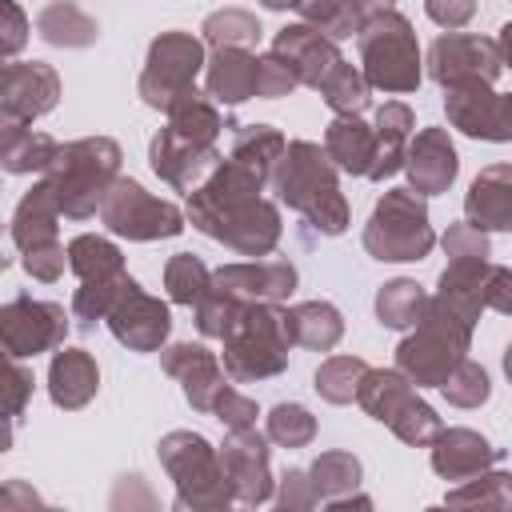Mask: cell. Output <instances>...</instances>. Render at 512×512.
<instances>
[{
	"label": "cell",
	"mask_w": 512,
	"mask_h": 512,
	"mask_svg": "<svg viewBox=\"0 0 512 512\" xmlns=\"http://www.w3.org/2000/svg\"><path fill=\"white\" fill-rule=\"evenodd\" d=\"M264 180L220 156V164L188 192L184 220L204 232L208 240L232 248L236 256H272L284 224H280V204L264 196Z\"/></svg>",
	"instance_id": "obj_1"
},
{
	"label": "cell",
	"mask_w": 512,
	"mask_h": 512,
	"mask_svg": "<svg viewBox=\"0 0 512 512\" xmlns=\"http://www.w3.org/2000/svg\"><path fill=\"white\" fill-rule=\"evenodd\" d=\"M268 184L276 200L300 212L320 236H340L352 220L348 200L340 192V172L316 140H288Z\"/></svg>",
	"instance_id": "obj_2"
},
{
	"label": "cell",
	"mask_w": 512,
	"mask_h": 512,
	"mask_svg": "<svg viewBox=\"0 0 512 512\" xmlns=\"http://www.w3.org/2000/svg\"><path fill=\"white\" fill-rule=\"evenodd\" d=\"M220 364L232 384H256L272 380L288 368L292 356V332H288V308L280 300H256L236 312V320L220 336Z\"/></svg>",
	"instance_id": "obj_3"
},
{
	"label": "cell",
	"mask_w": 512,
	"mask_h": 512,
	"mask_svg": "<svg viewBox=\"0 0 512 512\" xmlns=\"http://www.w3.org/2000/svg\"><path fill=\"white\" fill-rule=\"evenodd\" d=\"M120 144L112 136H80L56 148L48 168L40 172L60 204V216L68 220H92L100 212V200L108 184L120 176Z\"/></svg>",
	"instance_id": "obj_4"
},
{
	"label": "cell",
	"mask_w": 512,
	"mask_h": 512,
	"mask_svg": "<svg viewBox=\"0 0 512 512\" xmlns=\"http://www.w3.org/2000/svg\"><path fill=\"white\" fill-rule=\"evenodd\" d=\"M356 48H360V76L368 80V88L388 92V96H404L416 92L424 80V56H420V40L412 32V20L396 8H380L368 12L356 28Z\"/></svg>",
	"instance_id": "obj_5"
},
{
	"label": "cell",
	"mask_w": 512,
	"mask_h": 512,
	"mask_svg": "<svg viewBox=\"0 0 512 512\" xmlns=\"http://www.w3.org/2000/svg\"><path fill=\"white\" fill-rule=\"evenodd\" d=\"M472 328L476 324L456 316L440 296H428L420 320L396 344V372H404L412 388H440V380L468 356Z\"/></svg>",
	"instance_id": "obj_6"
},
{
	"label": "cell",
	"mask_w": 512,
	"mask_h": 512,
	"mask_svg": "<svg viewBox=\"0 0 512 512\" xmlns=\"http://www.w3.org/2000/svg\"><path fill=\"white\" fill-rule=\"evenodd\" d=\"M156 456L176 488V508L180 512H224L232 500V488H228V476L220 468V456L216 448L200 436V432H188V428H176V432H164L160 444H156Z\"/></svg>",
	"instance_id": "obj_7"
},
{
	"label": "cell",
	"mask_w": 512,
	"mask_h": 512,
	"mask_svg": "<svg viewBox=\"0 0 512 512\" xmlns=\"http://www.w3.org/2000/svg\"><path fill=\"white\" fill-rule=\"evenodd\" d=\"M432 244L436 232L424 196H416L412 188H388L364 224V252L384 264H412L424 260Z\"/></svg>",
	"instance_id": "obj_8"
},
{
	"label": "cell",
	"mask_w": 512,
	"mask_h": 512,
	"mask_svg": "<svg viewBox=\"0 0 512 512\" xmlns=\"http://www.w3.org/2000/svg\"><path fill=\"white\" fill-rule=\"evenodd\" d=\"M204 40L184 32V28H168L160 32L152 44H148V56H144V72L136 80V92L148 108L156 112H172L184 96L196 92V76L204 72Z\"/></svg>",
	"instance_id": "obj_9"
},
{
	"label": "cell",
	"mask_w": 512,
	"mask_h": 512,
	"mask_svg": "<svg viewBox=\"0 0 512 512\" xmlns=\"http://www.w3.org/2000/svg\"><path fill=\"white\" fill-rule=\"evenodd\" d=\"M100 224L112 232V236H124V240H140V244H152V240H172L184 232V212L172 204V200H160L152 196L140 180L132 176H116L100 200Z\"/></svg>",
	"instance_id": "obj_10"
},
{
	"label": "cell",
	"mask_w": 512,
	"mask_h": 512,
	"mask_svg": "<svg viewBox=\"0 0 512 512\" xmlns=\"http://www.w3.org/2000/svg\"><path fill=\"white\" fill-rule=\"evenodd\" d=\"M508 32L512 24L500 28V36H472V32H444L428 48V76L448 88L464 80H484L496 84L508 64Z\"/></svg>",
	"instance_id": "obj_11"
},
{
	"label": "cell",
	"mask_w": 512,
	"mask_h": 512,
	"mask_svg": "<svg viewBox=\"0 0 512 512\" xmlns=\"http://www.w3.org/2000/svg\"><path fill=\"white\" fill-rule=\"evenodd\" d=\"M68 336V312L56 300L16 296L0 304V352L16 360H32L40 352L60 348Z\"/></svg>",
	"instance_id": "obj_12"
},
{
	"label": "cell",
	"mask_w": 512,
	"mask_h": 512,
	"mask_svg": "<svg viewBox=\"0 0 512 512\" xmlns=\"http://www.w3.org/2000/svg\"><path fill=\"white\" fill-rule=\"evenodd\" d=\"M268 452H272V448H268V436H264L256 424H248V428H228V436H224V444L216 448V456H220V468H224V476H228V488H232V500H236V504L256 508V504L272 500L276 480H272Z\"/></svg>",
	"instance_id": "obj_13"
},
{
	"label": "cell",
	"mask_w": 512,
	"mask_h": 512,
	"mask_svg": "<svg viewBox=\"0 0 512 512\" xmlns=\"http://www.w3.org/2000/svg\"><path fill=\"white\" fill-rule=\"evenodd\" d=\"M104 324L128 352H160L172 332V312L160 296H152L136 280H128L124 292L116 296V304L108 308Z\"/></svg>",
	"instance_id": "obj_14"
},
{
	"label": "cell",
	"mask_w": 512,
	"mask_h": 512,
	"mask_svg": "<svg viewBox=\"0 0 512 512\" xmlns=\"http://www.w3.org/2000/svg\"><path fill=\"white\" fill-rule=\"evenodd\" d=\"M444 116L456 132L472 140H492L504 144L512 140V120H508V96L496 92L484 80H464L444 88Z\"/></svg>",
	"instance_id": "obj_15"
},
{
	"label": "cell",
	"mask_w": 512,
	"mask_h": 512,
	"mask_svg": "<svg viewBox=\"0 0 512 512\" xmlns=\"http://www.w3.org/2000/svg\"><path fill=\"white\" fill-rule=\"evenodd\" d=\"M148 164L168 188L188 196L220 164V144H196V140H188V136H180L176 128L164 124L148 144Z\"/></svg>",
	"instance_id": "obj_16"
},
{
	"label": "cell",
	"mask_w": 512,
	"mask_h": 512,
	"mask_svg": "<svg viewBox=\"0 0 512 512\" xmlns=\"http://www.w3.org/2000/svg\"><path fill=\"white\" fill-rule=\"evenodd\" d=\"M212 288L228 292L240 304H256V300H288L296 292V264L280 260V256H256V260H236V264H220L208 280Z\"/></svg>",
	"instance_id": "obj_17"
},
{
	"label": "cell",
	"mask_w": 512,
	"mask_h": 512,
	"mask_svg": "<svg viewBox=\"0 0 512 512\" xmlns=\"http://www.w3.org/2000/svg\"><path fill=\"white\" fill-rule=\"evenodd\" d=\"M400 168H404L408 188L416 196L448 192L456 184V172H460V156H456V144H452L448 128H420V132H412Z\"/></svg>",
	"instance_id": "obj_18"
},
{
	"label": "cell",
	"mask_w": 512,
	"mask_h": 512,
	"mask_svg": "<svg viewBox=\"0 0 512 512\" xmlns=\"http://www.w3.org/2000/svg\"><path fill=\"white\" fill-rule=\"evenodd\" d=\"M160 368L180 384L184 400L196 408V412H212V400L220 396V388L228 384V372L220 364L216 352H208L204 344H192V340H180V344H168L160 348Z\"/></svg>",
	"instance_id": "obj_19"
},
{
	"label": "cell",
	"mask_w": 512,
	"mask_h": 512,
	"mask_svg": "<svg viewBox=\"0 0 512 512\" xmlns=\"http://www.w3.org/2000/svg\"><path fill=\"white\" fill-rule=\"evenodd\" d=\"M272 52L292 68L296 84H304V88H316V84L324 80V72L344 60V56H340V44L328 40L324 32H316V28L304 24V20H300V24H284V28L276 32V40H272Z\"/></svg>",
	"instance_id": "obj_20"
},
{
	"label": "cell",
	"mask_w": 512,
	"mask_h": 512,
	"mask_svg": "<svg viewBox=\"0 0 512 512\" xmlns=\"http://www.w3.org/2000/svg\"><path fill=\"white\" fill-rule=\"evenodd\" d=\"M428 448H432V472L448 484H460L500 460V448H492L488 436H480L476 428H440Z\"/></svg>",
	"instance_id": "obj_21"
},
{
	"label": "cell",
	"mask_w": 512,
	"mask_h": 512,
	"mask_svg": "<svg viewBox=\"0 0 512 512\" xmlns=\"http://www.w3.org/2000/svg\"><path fill=\"white\" fill-rule=\"evenodd\" d=\"M60 100V76L52 64L44 60H24V64H8V80L0 92V104L8 112H16L20 120H40L56 108Z\"/></svg>",
	"instance_id": "obj_22"
},
{
	"label": "cell",
	"mask_w": 512,
	"mask_h": 512,
	"mask_svg": "<svg viewBox=\"0 0 512 512\" xmlns=\"http://www.w3.org/2000/svg\"><path fill=\"white\" fill-rule=\"evenodd\" d=\"M100 392V368L96 356L88 348H52V364H48V396L56 408L76 412L84 408L92 396Z\"/></svg>",
	"instance_id": "obj_23"
},
{
	"label": "cell",
	"mask_w": 512,
	"mask_h": 512,
	"mask_svg": "<svg viewBox=\"0 0 512 512\" xmlns=\"http://www.w3.org/2000/svg\"><path fill=\"white\" fill-rule=\"evenodd\" d=\"M464 220L480 232L512 228V164H488L464 196Z\"/></svg>",
	"instance_id": "obj_24"
},
{
	"label": "cell",
	"mask_w": 512,
	"mask_h": 512,
	"mask_svg": "<svg viewBox=\"0 0 512 512\" xmlns=\"http://www.w3.org/2000/svg\"><path fill=\"white\" fill-rule=\"evenodd\" d=\"M204 96L212 104H244L256 96V52L252 48H212L204 60Z\"/></svg>",
	"instance_id": "obj_25"
},
{
	"label": "cell",
	"mask_w": 512,
	"mask_h": 512,
	"mask_svg": "<svg viewBox=\"0 0 512 512\" xmlns=\"http://www.w3.org/2000/svg\"><path fill=\"white\" fill-rule=\"evenodd\" d=\"M416 132V116L404 100H384L376 108V120H372V164H368V180H388L400 172L404 164V148H408V136Z\"/></svg>",
	"instance_id": "obj_26"
},
{
	"label": "cell",
	"mask_w": 512,
	"mask_h": 512,
	"mask_svg": "<svg viewBox=\"0 0 512 512\" xmlns=\"http://www.w3.org/2000/svg\"><path fill=\"white\" fill-rule=\"evenodd\" d=\"M56 220H60L56 192H52V184L40 176V180L16 200V212H12V220H8V232H12L16 252H28V248H40V244L60 240V236H56Z\"/></svg>",
	"instance_id": "obj_27"
},
{
	"label": "cell",
	"mask_w": 512,
	"mask_h": 512,
	"mask_svg": "<svg viewBox=\"0 0 512 512\" xmlns=\"http://www.w3.org/2000/svg\"><path fill=\"white\" fill-rule=\"evenodd\" d=\"M372 124H364L360 116H336L328 128H324V152L328 160L336 164V172L344 176H368V164H372Z\"/></svg>",
	"instance_id": "obj_28"
},
{
	"label": "cell",
	"mask_w": 512,
	"mask_h": 512,
	"mask_svg": "<svg viewBox=\"0 0 512 512\" xmlns=\"http://www.w3.org/2000/svg\"><path fill=\"white\" fill-rule=\"evenodd\" d=\"M484 276H488V260H448L432 296H440L456 316L476 324L480 312H488L484 308Z\"/></svg>",
	"instance_id": "obj_29"
},
{
	"label": "cell",
	"mask_w": 512,
	"mask_h": 512,
	"mask_svg": "<svg viewBox=\"0 0 512 512\" xmlns=\"http://www.w3.org/2000/svg\"><path fill=\"white\" fill-rule=\"evenodd\" d=\"M36 32L52 48H92L100 40V24L76 0H52V4H44L40 16H36Z\"/></svg>",
	"instance_id": "obj_30"
},
{
	"label": "cell",
	"mask_w": 512,
	"mask_h": 512,
	"mask_svg": "<svg viewBox=\"0 0 512 512\" xmlns=\"http://www.w3.org/2000/svg\"><path fill=\"white\" fill-rule=\"evenodd\" d=\"M284 144H288L284 132L272 128V124H236L228 160L268 184V180H272V168H276V160H280V152H284Z\"/></svg>",
	"instance_id": "obj_31"
},
{
	"label": "cell",
	"mask_w": 512,
	"mask_h": 512,
	"mask_svg": "<svg viewBox=\"0 0 512 512\" xmlns=\"http://www.w3.org/2000/svg\"><path fill=\"white\" fill-rule=\"evenodd\" d=\"M288 332H292V344H300V348L332 352L344 336V316L328 300H304V304L288 308Z\"/></svg>",
	"instance_id": "obj_32"
},
{
	"label": "cell",
	"mask_w": 512,
	"mask_h": 512,
	"mask_svg": "<svg viewBox=\"0 0 512 512\" xmlns=\"http://www.w3.org/2000/svg\"><path fill=\"white\" fill-rule=\"evenodd\" d=\"M412 396H416V388H412L408 376L396 372V368H368V372L360 376V388H356V404H360L372 420H380V424H388Z\"/></svg>",
	"instance_id": "obj_33"
},
{
	"label": "cell",
	"mask_w": 512,
	"mask_h": 512,
	"mask_svg": "<svg viewBox=\"0 0 512 512\" xmlns=\"http://www.w3.org/2000/svg\"><path fill=\"white\" fill-rule=\"evenodd\" d=\"M304 472H308V484H312V492H316L320 504H332V500H340V496L360 492V480H364L360 460H356L352 452H344V448L320 452Z\"/></svg>",
	"instance_id": "obj_34"
},
{
	"label": "cell",
	"mask_w": 512,
	"mask_h": 512,
	"mask_svg": "<svg viewBox=\"0 0 512 512\" xmlns=\"http://www.w3.org/2000/svg\"><path fill=\"white\" fill-rule=\"evenodd\" d=\"M64 252H68V268H72L80 280H104V276L128 272V268H124V252H120L108 236H96V232L72 236Z\"/></svg>",
	"instance_id": "obj_35"
},
{
	"label": "cell",
	"mask_w": 512,
	"mask_h": 512,
	"mask_svg": "<svg viewBox=\"0 0 512 512\" xmlns=\"http://www.w3.org/2000/svg\"><path fill=\"white\" fill-rule=\"evenodd\" d=\"M316 92H320V100H324L336 116H360V112L368 108V100H372L368 80H364L360 68L348 64V60L332 64V68L324 72V80L316 84Z\"/></svg>",
	"instance_id": "obj_36"
},
{
	"label": "cell",
	"mask_w": 512,
	"mask_h": 512,
	"mask_svg": "<svg viewBox=\"0 0 512 512\" xmlns=\"http://www.w3.org/2000/svg\"><path fill=\"white\" fill-rule=\"evenodd\" d=\"M424 304H428V292H424L416 280L396 276V280L380 284V292H376V320H380L384 328L408 332V328L420 320Z\"/></svg>",
	"instance_id": "obj_37"
},
{
	"label": "cell",
	"mask_w": 512,
	"mask_h": 512,
	"mask_svg": "<svg viewBox=\"0 0 512 512\" xmlns=\"http://www.w3.org/2000/svg\"><path fill=\"white\" fill-rule=\"evenodd\" d=\"M260 20L248 8H220L212 16H204L200 24V40L204 48H252L260 44Z\"/></svg>",
	"instance_id": "obj_38"
},
{
	"label": "cell",
	"mask_w": 512,
	"mask_h": 512,
	"mask_svg": "<svg viewBox=\"0 0 512 512\" xmlns=\"http://www.w3.org/2000/svg\"><path fill=\"white\" fill-rule=\"evenodd\" d=\"M444 504L448 508H508L512 504V476L496 472V468H484V472L452 484Z\"/></svg>",
	"instance_id": "obj_39"
},
{
	"label": "cell",
	"mask_w": 512,
	"mask_h": 512,
	"mask_svg": "<svg viewBox=\"0 0 512 512\" xmlns=\"http://www.w3.org/2000/svg\"><path fill=\"white\" fill-rule=\"evenodd\" d=\"M292 8L300 12L304 24H312L316 32H324L336 44L348 40V36H356V28L364 20V12L356 8V0H296Z\"/></svg>",
	"instance_id": "obj_40"
},
{
	"label": "cell",
	"mask_w": 512,
	"mask_h": 512,
	"mask_svg": "<svg viewBox=\"0 0 512 512\" xmlns=\"http://www.w3.org/2000/svg\"><path fill=\"white\" fill-rule=\"evenodd\" d=\"M208 280H212V268H208L200 256H192V252H176V256H168V264H164V292H168L172 304L192 308V304L204 296Z\"/></svg>",
	"instance_id": "obj_41"
},
{
	"label": "cell",
	"mask_w": 512,
	"mask_h": 512,
	"mask_svg": "<svg viewBox=\"0 0 512 512\" xmlns=\"http://www.w3.org/2000/svg\"><path fill=\"white\" fill-rule=\"evenodd\" d=\"M364 372H368V364H364L360 356H328V360L316 368L312 388H316L320 400H328V404H352Z\"/></svg>",
	"instance_id": "obj_42"
},
{
	"label": "cell",
	"mask_w": 512,
	"mask_h": 512,
	"mask_svg": "<svg viewBox=\"0 0 512 512\" xmlns=\"http://www.w3.org/2000/svg\"><path fill=\"white\" fill-rule=\"evenodd\" d=\"M264 436L280 448H308L316 440V416L304 404H276L264 416Z\"/></svg>",
	"instance_id": "obj_43"
},
{
	"label": "cell",
	"mask_w": 512,
	"mask_h": 512,
	"mask_svg": "<svg viewBox=\"0 0 512 512\" xmlns=\"http://www.w3.org/2000/svg\"><path fill=\"white\" fill-rule=\"evenodd\" d=\"M128 280H132L128 272L104 276V280H80V288H76V296H72V316H76L84 328H96V324L108 316V308L116 304V296L124 292Z\"/></svg>",
	"instance_id": "obj_44"
},
{
	"label": "cell",
	"mask_w": 512,
	"mask_h": 512,
	"mask_svg": "<svg viewBox=\"0 0 512 512\" xmlns=\"http://www.w3.org/2000/svg\"><path fill=\"white\" fill-rule=\"evenodd\" d=\"M440 392H444V400L456 404V408H480V404L492 396V380H488L484 364H476V360L464 356V360L440 380Z\"/></svg>",
	"instance_id": "obj_45"
},
{
	"label": "cell",
	"mask_w": 512,
	"mask_h": 512,
	"mask_svg": "<svg viewBox=\"0 0 512 512\" xmlns=\"http://www.w3.org/2000/svg\"><path fill=\"white\" fill-rule=\"evenodd\" d=\"M32 388H36L32 368H24L16 356L0 352V420L12 424L16 416H24V408L32 400Z\"/></svg>",
	"instance_id": "obj_46"
},
{
	"label": "cell",
	"mask_w": 512,
	"mask_h": 512,
	"mask_svg": "<svg viewBox=\"0 0 512 512\" xmlns=\"http://www.w3.org/2000/svg\"><path fill=\"white\" fill-rule=\"evenodd\" d=\"M388 428L404 440V444H412V448H428L432 444V436L444 428L440 424V416H436V408L428 404V400H420V396H412L392 420H388Z\"/></svg>",
	"instance_id": "obj_47"
},
{
	"label": "cell",
	"mask_w": 512,
	"mask_h": 512,
	"mask_svg": "<svg viewBox=\"0 0 512 512\" xmlns=\"http://www.w3.org/2000/svg\"><path fill=\"white\" fill-rule=\"evenodd\" d=\"M56 140L48 136V132H28L24 140H20V148L0 164L4 172H12V176H32V172H44L48 168V160L56 156Z\"/></svg>",
	"instance_id": "obj_48"
},
{
	"label": "cell",
	"mask_w": 512,
	"mask_h": 512,
	"mask_svg": "<svg viewBox=\"0 0 512 512\" xmlns=\"http://www.w3.org/2000/svg\"><path fill=\"white\" fill-rule=\"evenodd\" d=\"M300 84L292 76V68L276 56V52H260L256 56V96L260 100H280V96H292Z\"/></svg>",
	"instance_id": "obj_49"
},
{
	"label": "cell",
	"mask_w": 512,
	"mask_h": 512,
	"mask_svg": "<svg viewBox=\"0 0 512 512\" xmlns=\"http://www.w3.org/2000/svg\"><path fill=\"white\" fill-rule=\"evenodd\" d=\"M20 264H24V272H28L32 280L56 284V280L64 276V268H68V252H64L60 240H52V244H40V248L20 252Z\"/></svg>",
	"instance_id": "obj_50"
},
{
	"label": "cell",
	"mask_w": 512,
	"mask_h": 512,
	"mask_svg": "<svg viewBox=\"0 0 512 512\" xmlns=\"http://www.w3.org/2000/svg\"><path fill=\"white\" fill-rule=\"evenodd\" d=\"M208 416H216L224 428H248V424H256L260 408H256V400H252V396H244L240 388L224 384V388H220V396L212 400V412H208Z\"/></svg>",
	"instance_id": "obj_51"
},
{
	"label": "cell",
	"mask_w": 512,
	"mask_h": 512,
	"mask_svg": "<svg viewBox=\"0 0 512 512\" xmlns=\"http://www.w3.org/2000/svg\"><path fill=\"white\" fill-rule=\"evenodd\" d=\"M440 244H444L448 260H488V256H492V252H488V232H480V228L468 224V220L452 224Z\"/></svg>",
	"instance_id": "obj_52"
},
{
	"label": "cell",
	"mask_w": 512,
	"mask_h": 512,
	"mask_svg": "<svg viewBox=\"0 0 512 512\" xmlns=\"http://www.w3.org/2000/svg\"><path fill=\"white\" fill-rule=\"evenodd\" d=\"M28 36H32V24L24 16V8L16 0H0V56L12 60L28 48Z\"/></svg>",
	"instance_id": "obj_53"
},
{
	"label": "cell",
	"mask_w": 512,
	"mask_h": 512,
	"mask_svg": "<svg viewBox=\"0 0 512 512\" xmlns=\"http://www.w3.org/2000/svg\"><path fill=\"white\" fill-rule=\"evenodd\" d=\"M272 496H276V504H280L284 512H304V508H316V504H320L316 492H312V484H308V472H304V468H284V476L276 480Z\"/></svg>",
	"instance_id": "obj_54"
},
{
	"label": "cell",
	"mask_w": 512,
	"mask_h": 512,
	"mask_svg": "<svg viewBox=\"0 0 512 512\" xmlns=\"http://www.w3.org/2000/svg\"><path fill=\"white\" fill-rule=\"evenodd\" d=\"M424 12L444 32H456L476 16V0H424Z\"/></svg>",
	"instance_id": "obj_55"
},
{
	"label": "cell",
	"mask_w": 512,
	"mask_h": 512,
	"mask_svg": "<svg viewBox=\"0 0 512 512\" xmlns=\"http://www.w3.org/2000/svg\"><path fill=\"white\" fill-rule=\"evenodd\" d=\"M484 308L492 312H512V272L504 264H488V276H484Z\"/></svg>",
	"instance_id": "obj_56"
},
{
	"label": "cell",
	"mask_w": 512,
	"mask_h": 512,
	"mask_svg": "<svg viewBox=\"0 0 512 512\" xmlns=\"http://www.w3.org/2000/svg\"><path fill=\"white\" fill-rule=\"evenodd\" d=\"M32 128H28V120H20L16 112H8L4 104H0V164L20 148V140L28 136Z\"/></svg>",
	"instance_id": "obj_57"
},
{
	"label": "cell",
	"mask_w": 512,
	"mask_h": 512,
	"mask_svg": "<svg viewBox=\"0 0 512 512\" xmlns=\"http://www.w3.org/2000/svg\"><path fill=\"white\" fill-rule=\"evenodd\" d=\"M32 504H44L32 484H24V480H4L0 484V508H32Z\"/></svg>",
	"instance_id": "obj_58"
},
{
	"label": "cell",
	"mask_w": 512,
	"mask_h": 512,
	"mask_svg": "<svg viewBox=\"0 0 512 512\" xmlns=\"http://www.w3.org/2000/svg\"><path fill=\"white\" fill-rule=\"evenodd\" d=\"M12 264V232H8V224H0V272Z\"/></svg>",
	"instance_id": "obj_59"
},
{
	"label": "cell",
	"mask_w": 512,
	"mask_h": 512,
	"mask_svg": "<svg viewBox=\"0 0 512 512\" xmlns=\"http://www.w3.org/2000/svg\"><path fill=\"white\" fill-rule=\"evenodd\" d=\"M356 8L368 16V12H380V8H396V0H356Z\"/></svg>",
	"instance_id": "obj_60"
},
{
	"label": "cell",
	"mask_w": 512,
	"mask_h": 512,
	"mask_svg": "<svg viewBox=\"0 0 512 512\" xmlns=\"http://www.w3.org/2000/svg\"><path fill=\"white\" fill-rule=\"evenodd\" d=\"M12 440H16V436H12V424H8V420H0V456L12 448Z\"/></svg>",
	"instance_id": "obj_61"
},
{
	"label": "cell",
	"mask_w": 512,
	"mask_h": 512,
	"mask_svg": "<svg viewBox=\"0 0 512 512\" xmlns=\"http://www.w3.org/2000/svg\"><path fill=\"white\" fill-rule=\"evenodd\" d=\"M260 4H264V8H272V12H284V8H292L296 0H260Z\"/></svg>",
	"instance_id": "obj_62"
},
{
	"label": "cell",
	"mask_w": 512,
	"mask_h": 512,
	"mask_svg": "<svg viewBox=\"0 0 512 512\" xmlns=\"http://www.w3.org/2000/svg\"><path fill=\"white\" fill-rule=\"evenodd\" d=\"M8 64H12V60L0 56V92H4V80H8Z\"/></svg>",
	"instance_id": "obj_63"
}]
</instances>
